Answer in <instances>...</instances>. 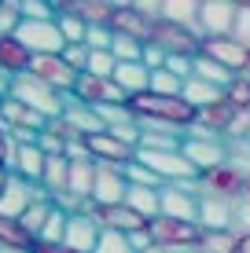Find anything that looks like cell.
I'll return each mask as SVG.
<instances>
[{
	"mask_svg": "<svg viewBox=\"0 0 250 253\" xmlns=\"http://www.w3.org/2000/svg\"><path fill=\"white\" fill-rule=\"evenodd\" d=\"M129 107L136 110V118H154V121H169V125L184 128L195 121L199 110L192 107V103L184 99V95H154V92H144V95H133L129 99Z\"/></svg>",
	"mask_w": 250,
	"mask_h": 253,
	"instance_id": "cell-1",
	"label": "cell"
},
{
	"mask_svg": "<svg viewBox=\"0 0 250 253\" xmlns=\"http://www.w3.org/2000/svg\"><path fill=\"white\" fill-rule=\"evenodd\" d=\"M7 95H15L19 103H26L30 110H37L41 118H63V110H66V95L63 92H55L51 84H45L37 74H19L11 81V92Z\"/></svg>",
	"mask_w": 250,
	"mask_h": 253,
	"instance_id": "cell-2",
	"label": "cell"
},
{
	"mask_svg": "<svg viewBox=\"0 0 250 253\" xmlns=\"http://www.w3.org/2000/svg\"><path fill=\"white\" fill-rule=\"evenodd\" d=\"M180 154H184L188 162L195 165V172L206 176V172L221 169V165H228L232 158V143L225 136H184V147H180Z\"/></svg>",
	"mask_w": 250,
	"mask_h": 253,
	"instance_id": "cell-3",
	"label": "cell"
},
{
	"mask_svg": "<svg viewBox=\"0 0 250 253\" xmlns=\"http://www.w3.org/2000/svg\"><path fill=\"white\" fill-rule=\"evenodd\" d=\"M154 246L169 250V253H195L202 242V228L188 220H173V216H154L151 220Z\"/></svg>",
	"mask_w": 250,
	"mask_h": 253,
	"instance_id": "cell-4",
	"label": "cell"
},
{
	"mask_svg": "<svg viewBox=\"0 0 250 253\" xmlns=\"http://www.w3.org/2000/svg\"><path fill=\"white\" fill-rule=\"evenodd\" d=\"M11 37H19L22 44L30 48V55H63V48H66V37H63V30H59V19H51V22L22 19Z\"/></svg>",
	"mask_w": 250,
	"mask_h": 253,
	"instance_id": "cell-5",
	"label": "cell"
},
{
	"mask_svg": "<svg viewBox=\"0 0 250 253\" xmlns=\"http://www.w3.org/2000/svg\"><path fill=\"white\" fill-rule=\"evenodd\" d=\"M239 4L236 0H202L199 7V37L202 41H221L236 33Z\"/></svg>",
	"mask_w": 250,
	"mask_h": 253,
	"instance_id": "cell-6",
	"label": "cell"
},
{
	"mask_svg": "<svg viewBox=\"0 0 250 253\" xmlns=\"http://www.w3.org/2000/svg\"><path fill=\"white\" fill-rule=\"evenodd\" d=\"M136 162H144L151 172H158L166 184H184V180H199L195 165L184 158L180 151H136Z\"/></svg>",
	"mask_w": 250,
	"mask_h": 253,
	"instance_id": "cell-7",
	"label": "cell"
},
{
	"mask_svg": "<svg viewBox=\"0 0 250 253\" xmlns=\"http://www.w3.org/2000/svg\"><path fill=\"white\" fill-rule=\"evenodd\" d=\"M151 41L166 51V55H199V51H202V37H199V33L188 30V26L166 22V19H154Z\"/></svg>",
	"mask_w": 250,
	"mask_h": 253,
	"instance_id": "cell-8",
	"label": "cell"
},
{
	"mask_svg": "<svg viewBox=\"0 0 250 253\" xmlns=\"http://www.w3.org/2000/svg\"><path fill=\"white\" fill-rule=\"evenodd\" d=\"M129 187H133V184H129L122 165L96 162V191H92V202H96V206H125Z\"/></svg>",
	"mask_w": 250,
	"mask_h": 253,
	"instance_id": "cell-9",
	"label": "cell"
},
{
	"mask_svg": "<svg viewBox=\"0 0 250 253\" xmlns=\"http://www.w3.org/2000/svg\"><path fill=\"white\" fill-rule=\"evenodd\" d=\"M74 95L89 107H103V103H129V92L114 77H96V74H81L74 84Z\"/></svg>",
	"mask_w": 250,
	"mask_h": 253,
	"instance_id": "cell-10",
	"label": "cell"
},
{
	"mask_svg": "<svg viewBox=\"0 0 250 253\" xmlns=\"http://www.w3.org/2000/svg\"><path fill=\"white\" fill-rule=\"evenodd\" d=\"M41 184H30L26 176H19V172H11L7 176L4 191H0V216H11V220H22L26 209L33 206V198L41 195Z\"/></svg>",
	"mask_w": 250,
	"mask_h": 253,
	"instance_id": "cell-11",
	"label": "cell"
},
{
	"mask_svg": "<svg viewBox=\"0 0 250 253\" xmlns=\"http://www.w3.org/2000/svg\"><path fill=\"white\" fill-rule=\"evenodd\" d=\"M30 74H37L45 84H51V88L63 92V95H70V92H74V84H77V77H81V74H74V70L66 66V59H63V55H33Z\"/></svg>",
	"mask_w": 250,
	"mask_h": 253,
	"instance_id": "cell-12",
	"label": "cell"
},
{
	"mask_svg": "<svg viewBox=\"0 0 250 253\" xmlns=\"http://www.w3.org/2000/svg\"><path fill=\"white\" fill-rule=\"evenodd\" d=\"M236 206L232 198L202 195L199 198V228L202 231H236Z\"/></svg>",
	"mask_w": 250,
	"mask_h": 253,
	"instance_id": "cell-13",
	"label": "cell"
},
{
	"mask_svg": "<svg viewBox=\"0 0 250 253\" xmlns=\"http://www.w3.org/2000/svg\"><path fill=\"white\" fill-rule=\"evenodd\" d=\"M243 184H247V172L228 162V165H221V169H213V172L202 176V195H217V198L239 202V198H243Z\"/></svg>",
	"mask_w": 250,
	"mask_h": 253,
	"instance_id": "cell-14",
	"label": "cell"
},
{
	"mask_svg": "<svg viewBox=\"0 0 250 253\" xmlns=\"http://www.w3.org/2000/svg\"><path fill=\"white\" fill-rule=\"evenodd\" d=\"M48 125V118H41L37 110H30L26 103H19L15 95H4L0 99V132H11V128H33V132H41V128Z\"/></svg>",
	"mask_w": 250,
	"mask_h": 253,
	"instance_id": "cell-15",
	"label": "cell"
},
{
	"mask_svg": "<svg viewBox=\"0 0 250 253\" xmlns=\"http://www.w3.org/2000/svg\"><path fill=\"white\" fill-rule=\"evenodd\" d=\"M100 224L92 220L89 213H74L66 220V235H63V246H70L77 253H96V242H100Z\"/></svg>",
	"mask_w": 250,
	"mask_h": 253,
	"instance_id": "cell-16",
	"label": "cell"
},
{
	"mask_svg": "<svg viewBox=\"0 0 250 253\" xmlns=\"http://www.w3.org/2000/svg\"><path fill=\"white\" fill-rule=\"evenodd\" d=\"M202 51L210 59H217L221 66H228L232 74H247V63H250V48L239 44L232 37H221V41H202Z\"/></svg>",
	"mask_w": 250,
	"mask_h": 253,
	"instance_id": "cell-17",
	"label": "cell"
},
{
	"mask_svg": "<svg viewBox=\"0 0 250 253\" xmlns=\"http://www.w3.org/2000/svg\"><path fill=\"white\" fill-rule=\"evenodd\" d=\"M162 195V216H173V220H188V224H199V198L180 191L177 184H166L158 191Z\"/></svg>",
	"mask_w": 250,
	"mask_h": 253,
	"instance_id": "cell-18",
	"label": "cell"
},
{
	"mask_svg": "<svg viewBox=\"0 0 250 253\" xmlns=\"http://www.w3.org/2000/svg\"><path fill=\"white\" fill-rule=\"evenodd\" d=\"M89 151H92V158L96 162H107V165H125L129 162H136V147H129L122 143L118 136H110V132H100V136H89Z\"/></svg>",
	"mask_w": 250,
	"mask_h": 253,
	"instance_id": "cell-19",
	"label": "cell"
},
{
	"mask_svg": "<svg viewBox=\"0 0 250 253\" xmlns=\"http://www.w3.org/2000/svg\"><path fill=\"white\" fill-rule=\"evenodd\" d=\"M63 118L70 121V125H74L85 139H89V136H100V132H107V125H103L100 110H96V107H89V103H81L74 92L66 95V110H63Z\"/></svg>",
	"mask_w": 250,
	"mask_h": 253,
	"instance_id": "cell-20",
	"label": "cell"
},
{
	"mask_svg": "<svg viewBox=\"0 0 250 253\" xmlns=\"http://www.w3.org/2000/svg\"><path fill=\"white\" fill-rule=\"evenodd\" d=\"M151 26H154V19L140 15L136 7H114V19H110V30L114 33H129V37L144 41V44L151 41Z\"/></svg>",
	"mask_w": 250,
	"mask_h": 253,
	"instance_id": "cell-21",
	"label": "cell"
},
{
	"mask_svg": "<svg viewBox=\"0 0 250 253\" xmlns=\"http://www.w3.org/2000/svg\"><path fill=\"white\" fill-rule=\"evenodd\" d=\"M30 66H33V55L19 37H0V70L19 77V74H30Z\"/></svg>",
	"mask_w": 250,
	"mask_h": 253,
	"instance_id": "cell-22",
	"label": "cell"
},
{
	"mask_svg": "<svg viewBox=\"0 0 250 253\" xmlns=\"http://www.w3.org/2000/svg\"><path fill=\"white\" fill-rule=\"evenodd\" d=\"M114 81L129 92V99H133V95H144V92H151V66H144V63H118Z\"/></svg>",
	"mask_w": 250,
	"mask_h": 253,
	"instance_id": "cell-23",
	"label": "cell"
},
{
	"mask_svg": "<svg viewBox=\"0 0 250 253\" xmlns=\"http://www.w3.org/2000/svg\"><path fill=\"white\" fill-rule=\"evenodd\" d=\"M45 165H48V154L41 151L37 143H26L15 151V172L26 176L30 184H41V176H45Z\"/></svg>",
	"mask_w": 250,
	"mask_h": 253,
	"instance_id": "cell-24",
	"label": "cell"
},
{
	"mask_svg": "<svg viewBox=\"0 0 250 253\" xmlns=\"http://www.w3.org/2000/svg\"><path fill=\"white\" fill-rule=\"evenodd\" d=\"M63 11L85 19L89 26H110V19H114V7H110L107 0H66Z\"/></svg>",
	"mask_w": 250,
	"mask_h": 253,
	"instance_id": "cell-25",
	"label": "cell"
},
{
	"mask_svg": "<svg viewBox=\"0 0 250 253\" xmlns=\"http://www.w3.org/2000/svg\"><path fill=\"white\" fill-rule=\"evenodd\" d=\"M180 95H184L195 110L213 107V103H225V88H221V84L202 81V77H188V81H184V92H180Z\"/></svg>",
	"mask_w": 250,
	"mask_h": 253,
	"instance_id": "cell-26",
	"label": "cell"
},
{
	"mask_svg": "<svg viewBox=\"0 0 250 253\" xmlns=\"http://www.w3.org/2000/svg\"><path fill=\"white\" fill-rule=\"evenodd\" d=\"M199 7H202V0H166L162 4V19L199 33Z\"/></svg>",
	"mask_w": 250,
	"mask_h": 253,
	"instance_id": "cell-27",
	"label": "cell"
},
{
	"mask_svg": "<svg viewBox=\"0 0 250 253\" xmlns=\"http://www.w3.org/2000/svg\"><path fill=\"white\" fill-rule=\"evenodd\" d=\"M125 206L133 209V213H140L144 220L162 216V195H158V187H129Z\"/></svg>",
	"mask_w": 250,
	"mask_h": 253,
	"instance_id": "cell-28",
	"label": "cell"
},
{
	"mask_svg": "<svg viewBox=\"0 0 250 253\" xmlns=\"http://www.w3.org/2000/svg\"><path fill=\"white\" fill-rule=\"evenodd\" d=\"M70 195L92 202V191H96V162H70Z\"/></svg>",
	"mask_w": 250,
	"mask_h": 253,
	"instance_id": "cell-29",
	"label": "cell"
},
{
	"mask_svg": "<svg viewBox=\"0 0 250 253\" xmlns=\"http://www.w3.org/2000/svg\"><path fill=\"white\" fill-rule=\"evenodd\" d=\"M51 209H55V202H51V195H48V191H41V195L33 198V206L26 209L22 228L30 231L33 239H41V231H45V224H48V216H51Z\"/></svg>",
	"mask_w": 250,
	"mask_h": 253,
	"instance_id": "cell-30",
	"label": "cell"
},
{
	"mask_svg": "<svg viewBox=\"0 0 250 253\" xmlns=\"http://www.w3.org/2000/svg\"><path fill=\"white\" fill-rule=\"evenodd\" d=\"M195 77H202V81H210V84H221V88H228V84L236 81L239 74H232L228 66H221L217 59H210L206 51H199V55H195Z\"/></svg>",
	"mask_w": 250,
	"mask_h": 253,
	"instance_id": "cell-31",
	"label": "cell"
},
{
	"mask_svg": "<svg viewBox=\"0 0 250 253\" xmlns=\"http://www.w3.org/2000/svg\"><path fill=\"white\" fill-rule=\"evenodd\" d=\"M41 187L48 191V195H59V191L70 187V158H48L45 165V176H41Z\"/></svg>",
	"mask_w": 250,
	"mask_h": 253,
	"instance_id": "cell-32",
	"label": "cell"
},
{
	"mask_svg": "<svg viewBox=\"0 0 250 253\" xmlns=\"http://www.w3.org/2000/svg\"><path fill=\"white\" fill-rule=\"evenodd\" d=\"M0 246H15V250H30V253H33L37 239H33V235L22 228V220H11V216H0Z\"/></svg>",
	"mask_w": 250,
	"mask_h": 253,
	"instance_id": "cell-33",
	"label": "cell"
},
{
	"mask_svg": "<svg viewBox=\"0 0 250 253\" xmlns=\"http://www.w3.org/2000/svg\"><path fill=\"white\" fill-rule=\"evenodd\" d=\"M96 110H100L103 125H107V132L110 128H122V125H136V110L129 107V103H103Z\"/></svg>",
	"mask_w": 250,
	"mask_h": 253,
	"instance_id": "cell-34",
	"label": "cell"
},
{
	"mask_svg": "<svg viewBox=\"0 0 250 253\" xmlns=\"http://www.w3.org/2000/svg\"><path fill=\"white\" fill-rule=\"evenodd\" d=\"M239 231H202V242L195 253H236Z\"/></svg>",
	"mask_w": 250,
	"mask_h": 253,
	"instance_id": "cell-35",
	"label": "cell"
},
{
	"mask_svg": "<svg viewBox=\"0 0 250 253\" xmlns=\"http://www.w3.org/2000/svg\"><path fill=\"white\" fill-rule=\"evenodd\" d=\"M118 63H144V41L129 37V33H114V44H110Z\"/></svg>",
	"mask_w": 250,
	"mask_h": 253,
	"instance_id": "cell-36",
	"label": "cell"
},
{
	"mask_svg": "<svg viewBox=\"0 0 250 253\" xmlns=\"http://www.w3.org/2000/svg\"><path fill=\"white\" fill-rule=\"evenodd\" d=\"M125 176H129V184H133V187H158V191L166 187V180H162L158 172H151L144 162H129L125 165Z\"/></svg>",
	"mask_w": 250,
	"mask_h": 253,
	"instance_id": "cell-37",
	"label": "cell"
},
{
	"mask_svg": "<svg viewBox=\"0 0 250 253\" xmlns=\"http://www.w3.org/2000/svg\"><path fill=\"white\" fill-rule=\"evenodd\" d=\"M59 30H63L66 44H85V37H89V22L70 11H59Z\"/></svg>",
	"mask_w": 250,
	"mask_h": 253,
	"instance_id": "cell-38",
	"label": "cell"
},
{
	"mask_svg": "<svg viewBox=\"0 0 250 253\" xmlns=\"http://www.w3.org/2000/svg\"><path fill=\"white\" fill-rule=\"evenodd\" d=\"M225 103L232 110H250V77L247 74H239L236 81L225 88Z\"/></svg>",
	"mask_w": 250,
	"mask_h": 253,
	"instance_id": "cell-39",
	"label": "cell"
},
{
	"mask_svg": "<svg viewBox=\"0 0 250 253\" xmlns=\"http://www.w3.org/2000/svg\"><path fill=\"white\" fill-rule=\"evenodd\" d=\"M96 253H136V250H133V242H129L125 231L103 228L100 231V242H96Z\"/></svg>",
	"mask_w": 250,
	"mask_h": 253,
	"instance_id": "cell-40",
	"label": "cell"
},
{
	"mask_svg": "<svg viewBox=\"0 0 250 253\" xmlns=\"http://www.w3.org/2000/svg\"><path fill=\"white\" fill-rule=\"evenodd\" d=\"M19 11H22V19H33V22H51V19H59V7L51 4V0H22Z\"/></svg>",
	"mask_w": 250,
	"mask_h": 253,
	"instance_id": "cell-41",
	"label": "cell"
},
{
	"mask_svg": "<svg viewBox=\"0 0 250 253\" xmlns=\"http://www.w3.org/2000/svg\"><path fill=\"white\" fill-rule=\"evenodd\" d=\"M151 92L154 95H180L184 92V81L173 77L169 70H151Z\"/></svg>",
	"mask_w": 250,
	"mask_h": 253,
	"instance_id": "cell-42",
	"label": "cell"
},
{
	"mask_svg": "<svg viewBox=\"0 0 250 253\" xmlns=\"http://www.w3.org/2000/svg\"><path fill=\"white\" fill-rule=\"evenodd\" d=\"M114 70H118L114 51H92V55H89V70H85V74H96V77H114Z\"/></svg>",
	"mask_w": 250,
	"mask_h": 253,
	"instance_id": "cell-43",
	"label": "cell"
},
{
	"mask_svg": "<svg viewBox=\"0 0 250 253\" xmlns=\"http://www.w3.org/2000/svg\"><path fill=\"white\" fill-rule=\"evenodd\" d=\"M89 55H92L89 44H66L63 48V59H66V66H70L74 74H85V70H89Z\"/></svg>",
	"mask_w": 250,
	"mask_h": 253,
	"instance_id": "cell-44",
	"label": "cell"
},
{
	"mask_svg": "<svg viewBox=\"0 0 250 253\" xmlns=\"http://www.w3.org/2000/svg\"><path fill=\"white\" fill-rule=\"evenodd\" d=\"M85 44H89L92 51H110V44H114V30H110V26H89Z\"/></svg>",
	"mask_w": 250,
	"mask_h": 253,
	"instance_id": "cell-45",
	"label": "cell"
},
{
	"mask_svg": "<svg viewBox=\"0 0 250 253\" xmlns=\"http://www.w3.org/2000/svg\"><path fill=\"white\" fill-rule=\"evenodd\" d=\"M37 147L48 154V158H63V154H66V139H59L55 132H48V128H41V136H37Z\"/></svg>",
	"mask_w": 250,
	"mask_h": 253,
	"instance_id": "cell-46",
	"label": "cell"
},
{
	"mask_svg": "<svg viewBox=\"0 0 250 253\" xmlns=\"http://www.w3.org/2000/svg\"><path fill=\"white\" fill-rule=\"evenodd\" d=\"M232 41H239V44L250 48V7H239V19H236V33H232Z\"/></svg>",
	"mask_w": 250,
	"mask_h": 253,
	"instance_id": "cell-47",
	"label": "cell"
},
{
	"mask_svg": "<svg viewBox=\"0 0 250 253\" xmlns=\"http://www.w3.org/2000/svg\"><path fill=\"white\" fill-rule=\"evenodd\" d=\"M144 66H151V70H162V66H166V51L154 44V41L144 44Z\"/></svg>",
	"mask_w": 250,
	"mask_h": 253,
	"instance_id": "cell-48",
	"label": "cell"
},
{
	"mask_svg": "<svg viewBox=\"0 0 250 253\" xmlns=\"http://www.w3.org/2000/svg\"><path fill=\"white\" fill-rule=\"evenodd\" d=\"M66 158L70 162H96L89 151V139H74V143H66Z\"/></svg>",
	"mask_w": 250,
	"mask_h": 253,
	"instance_id": "cell-49",
	"label": "cell"
},
{
	"mask_svg": "<svg viewBox=\"0 0 250 253\" xmlns=\"http://www.w3.org/2000/svg\"><path fill=\"white\" fill-rule=\"evenodd\" d=\"M129 242H133V250H136V253L151 250V246H154V235H151V224H148V228H140V231H133V235H129Z\"/></svg>",
	"mask_w": 250,
	"mask_h": 253,
	"instance_id": "cell-50",
	"label": "cell"
},
{
	"mask_svg": "<svg viewBox=\"0 0 250 253\" xmlns=\"http://www.w3.org/2000/svg\"><path fill=\"white\" fill-rule=\"evenodd\" d=\"M236 231L250 235V202L247 198H239V206H236Z\"/></svg>",
	"mask_w": 250,
	"mask_h": 253,
	"instance_id": "cell-51",
	"label": "cell"
},
{
	"mask_svg": "<svg viewBox=\"0 0 250 253\" xmlns=\"http://www.w3.org/2000/svg\"><path fill=\"white\" fill-rule=\"evenodd\" d=\"M162 4L166 0H133V7L140 15H148V19H162Z\"/></svg>",
	"mask_w": 250,
	"mask_h": 253,
	"instance_id": "cell-52",
	"label": "cell"
},
{
	"mask_svg": "<svg viewBox=\"0 0 250 253\" xmlns=\"http://www.w3.org/2000/svg\"><path fill=\"white\" fill-rule=\"evenodd\" d=\"M33 253H77V250H70V246H45V242H37Z\"/></svg>",
	"mask_w": 250,
	"mask_h": 253,
	"instance_id": "cell-53",
	"label": "cell"
},
{
	"mask_svg": "<svg viewBox=\"0 0 250 253\" xmlns=\"http://www.w3.org/2000/svg\"><path fill=\"white\" fill-rule=\"evenodd\" d=\"M236 253H250V235H239V242H236Z\"/></svg>",
	"mask_w": 250,
	"mask_h": 253,
	"instance_id": "cell-54",
	"label": "cell"
},
{
	"mask_svg": "<svg viewBox=\"0 0 250 253\" xmlns=\"http://www.w3.org/2000/svg\"><path fill=\"white\" fill-rule=\"evenodd\" d=\"M110 7H133V0H107Z\"/></svg>",
	"mask_w": 250,
	"mask_h": 253,
	"instance_id": "cell-55",
	"label": "cell"
},
{
	"mask_svg": "<svg viewBox=\"0 0 250 253\" xmlns=\"http://www.w3.org/2000/svg\"><path fill=\"white\" fill-rule=\"evenodd\" d=\"M7 176H11V172H7L4 165H0V191H4V184H7Z\"/></svg>",
	"mask_w": 250,
	"mask_h": 253,
	"instance_id": "cell-56",
	"label": "cell"
},
{
	"mask_svg": "<svg viewBox=\"0 0 250 253\" xmlns=\"http://www.w3.org/2000/svg\"><path fill=\"white\" fill-rule=\"evenodd\" d=\"M0 253H30V250H15V246H0Z\"/></svg>",
	"mask_w": 250,
	"mask_h": 253,
	"instance_id": "cell-57",
	"label": "cell"
},
{
	"mask_svg": "<svg viewBox=\"0 0 250 253\" xmlns=\"http://www.w3.org/2000/svg\"><path fill=\"white\" fill-rule=\"evenodd\" d=\"M243 198L250 202V176H247V184H243Z\"/></svg>",
	"mask_w": 250,
	"mask_h": 253,
	"instance_id": "cell-58",
	"label": "cell"
},
{
	"mask_svg": "<svg viewBox=\"0 0 250 253\" xmlns=\"http://www.w3.org/2000/svg\"><path fill=\"white\" fill-rule=\"evenodd\" d=\"M144 253H169V250H162V246H151V250H144Z\"/></svg>",
	"mask_w": 250,
	"mask_h": 253,
	"instance_id": "cell-59",
	"label": "cell"
},
{
	"mask_svg": "<svg viewBox=\"0 0 250 253\" xmlns=\"http://www.w3.org/2000/svg\"><path fill=\"white\" fill-rule=\"evenodd\" d=\"M236 4H239V7H250V0H236Z\"/></svg>",
	"mask_w": 250,
	"mask_h": 253,
	"instance_id": "cell-60",
	"label": "cell"
},
{
	"mask_svg": "<svg viewBox=\"0 0 250 253\" xmlns=\"http://www.w3.org/2000/svg\"><path fill=\"white\" fill-rule=\"evenodd\" d=\"M0 154H4V132H0Z\"/></svg>",
	"mask_w": 250,
	"mask_h": 253,
	"instance_id": "cell-61",
	"label": "cell"
}]
</instances>
